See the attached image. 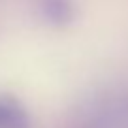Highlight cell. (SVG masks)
Here are the masks:
<instances>
[{"label": "cell", "instance_id": "obj_1", "mask_svg": "<svg viewBox=\"0 0 128 128\" xmlns=\"http://www.w3.org/2000/svg\"><path fill=\"white\" fill-rule=\"evenodd\" d=\"M0 128H28V117L17 104L0 102Z\"/></svg>", "mask_w": 128, "mask_h": 128}]
</instances>
